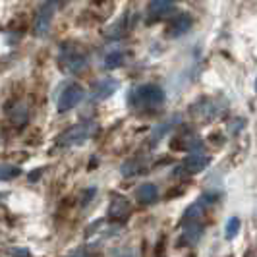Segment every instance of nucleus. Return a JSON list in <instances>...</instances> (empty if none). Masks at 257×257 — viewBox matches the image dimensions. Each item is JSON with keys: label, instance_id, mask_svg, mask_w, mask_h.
<instances>
[{"label": "nucleus", "instance_id": "obj_1", "mask_svg": "<svg viewBox=\"0 0 257 257\" xmlns=\"http://www.w3.org/2000/svg\"><path fill=\"white\" fill-rule=\"evenodd\" d=\"M165 101V91L155 83H145L134 87L130 93V104L134 108H157Z\"/></svg>", "mask_w": 257, "mask_h": 257}, {"label": "nucleus", "instance_id": "obj_2", "mask_svg": "<svg viewBox=\"0 0 257 257\" xmlns=\"http://www.w3.org/2000/svg\"><path fill=\"white\" fill-rule=\"evenodd\" d=\"M87 64L85 54L77 49V45H64L60 56H58V66L62 68V72L70 74V76H77Z\"/></svg>", "mask_w": 257, "mask_h": 257}, {"label": "nucleus", "instance_id": "obj_3", "mask_svg": "<svg viewBox=\"0 0 257 257\" xmlns=\"http://www.w3.org/2000/svg\"><path fill=\"white\" fill-rule=\"evenodd\" d=\"M83 95H85V91L79 83H66L56 97V110L64 114L68 110L76 108L77 104L81 103Z\"/></svg>", "mask_w": 257, "mask_h": 257}, {"label": "nucleus", "instance_id": "obj_4", "mask_svg": "<svg viewBox=\"0 0 257 257\" xmlns=\"http://www.w3.org/2000/svg\"><path fill=\"white\" fill-rule=\"evenodd\" d=\"M95 134V124L93 122H81L76 124L70 130H66L64 134L58 138V145L60 147H72V145H81L89 140Z\"/></svg>", "mask_w": 257, "mask_h": 257}, {"label": "nucleus", "instance_id": "obj_5", "mask_svg": "<svg viewBox=\"0 0 257 257\" xmlns=\"http://www.w3.org/2000/svg\"><path fill=\"white\" fill-rule=\"evenodd\" d=\"M211 163V157H207L203 153H193L190 157L184 159L180 167H176L174 176H182V174H199L201 170H205Z\"/></svg>", "mask_w": 257, "mask_h": 257}, {"label": "nucleus", "instance_id": "obj_6", "mask_svg": "<svg viewBox=\"0 0 257 257\" xmlns=\"http://www.w3.org/2000/svg\"><path fill=\"white\" fill-rule=\"evenodd\" d=\"M56 8H58V4H56V2H45V4L37 10V16H35V26H33L37 37H43V35H47V33H49L51 24H52V16H54V12H56Z\"/></svg>", "mask_w": 257, "mask_h": 257}, {"label": "nucleus", "instance_id": "obj_7", "mask_svg": "<svg viewBox=\"0 0 257 257\" xmlns=\"http://www.w3.org/2000/svg\"><path fill=\"white\" fill-rule=\"evenodd\" d=\"M193 26V20L190 14H178L174 16L170 22H168L167 27V35L168 37H180L184 33H188Z\"/></svg>", "mask_w": 257, "mask_h": 257}, {"label": "nucleus", "instance_id": "obj_8", "mask_svg": "<svg viewBox=\"0 0 257 257\" xmlns=\"http://www.w3.org/2000/svg\"><path fill=\"white\" fill-rule=\"evenodd\" d=\"M172 10H174V4L170 0H155L147 6V24H157Z\"/></svg>", "mask_w": 257, "mask_h": 257}, {"label": "nucleus", "instance_id": "obj_9", "mask_svg": "<svg viewBox=\"0 0 257 257\" xmlns=\"http://www.w3.org/2000/svg\"><path fill=\"white\" fill-rule=\"evenodd\" d=\"M130 209H132V205H130V201L124 195H114L112 201H110V207H108V219L110 220L126 219Z\"/></svg>", "mask_w": 257, "mask_h": 257}, {"label": "nucleus", "instance_id": "obj_10", "mask_svg": "<svg viewBox=\"0 0 257 257\" xmlns=\"http://www.w3.org/2000/svg\"><path fill=\"white\" fill-rule=\"evenodd\" d=\"M130 27H132V24H130V16L128 14H124L120 20H116L114 24L104 31V35H106V39H114V41H118V39H122L128 35Z\"/></svg>", "mask_w": 257, "mask_h": 257}, {"label": "nucleus", "instance_id": "obj_11", "mask_svg": "<svg viewBox=\"0 0 257 257\" xmlns=\"http://www.w3.org/2000/svg\"><path fill=\"white\" fill-rule=\"evenodd\" d=\"M116 89H118V81L106 77V79L99 81V83L95 85V89H93V99H95V101H104V99L112 97L116 93Z\"/></svg>", "mask_w": 257, "mask_h": 257}, {"label": "nucleus", "instance_id": "obj_12", "mask_svg": "<svg viewBox=\"0 0 257 257\" xmlns=\"http://www.w3.org/2000/svg\"><path fill=\"white\" fill-rule=\"evenodd\" d=\"M10 120L14 122V126H18V128L26 126L27 120H29V104L26 101H16L12 104V110H10Z\"/></svg>", "mask_w": 257, "mask_h": 257}, {"label": "nucleus", "instance_id": "obj_13", "mask_svg": "<svg viewBox=\"0 0 257 257\" xmlns=\"http://www.w3.org/2000/svg\"><path fill=\"white\" fill-rule=\"evenodd\" d=\"M203 211H205V205L197 199L195 203L188 207L186 211H184V215H182V220L180 224L182 226H190V224H197V220L203 217Z\"/></svg>", "mask_w": 257, "mask_h": 257}, {"label": "nucleus", "instance_id": "obj_14", "mask_svg": "<svg viewBox=\"0 0 257 257\" xmlns=\"http://www.w3.org/2000/svg\"><path fill=\"white\" fill-rule=\"evenodd\" d=\"M176 120H178V116H172L170 120L161 122L159 126H155L153 132H151V136H149V147H157L159 143L163 142V138H165L168 132L172 130V126H174V122H176Z\"/></svg>", "mask_w": 257, "mask_h": 257}, {"label": "nucleus", "instance_id": "obj_15", "mask_svg": "<svg viewBox=\"0 0 257 257\" xmlns=\"http://www.w3.org/2000/svg\"><path fill=\"white\" fill-rule=\"evenodd\" d=\"M136 197H138V201H140V203H145V205L155 203V201H157V197H159V188H157L155 184H151V182L142 184V186L136 190Z\"/></svg>", "mask_w": 257, "mask_h": 257}, {"label": "nucleus", "instance_id": "obj_16", "mask_svg": "<svg viewBox=\"0 0 257 257\" xmlns=\"http://www.w3.org/2000/svg\"><path fill=\"white\" fill-rule=\"evenodd\" d=\"M201 236H203V226L201 224H190V226H186V230L182 232V238L178 244L180 245L195 244Z\"/></svg>", "mask_w": 257, "mask_h": 257}, {"label": "nucleus", "instance_id": "obj_17", "mask_svg": "<svg viewBox=\"0 0 257 257\" xmlns=\"http://www.w3.org/2000/svg\"><path fill=\"white\" fill-rule=\"evenodd\" d=\"M124 62H126V52L124 51H112L104 56L103 68L104 70H116V68H120Z\"/></svg>", "mask_w": 257, "mask_h": 257}, {"label": "nucleus", "instance_id": "obj_18", "mask_svg": "<svg viewBox=\"0 0 257 257\" xmlns=\"http://www.w3.org/2000/svg\"><path fill=\"white\" fill-rule=\"evenodd\" d=\"M22 174V168L16 167V165H0V182L12 180V178H18Z\"/></svg>", "mask_w": 257, "mask_h": 257}, {"label": "nucleus", "instance_id": "obj_19", "mask_svg": "<svg viewBox=\"0 0 257 257\" xmlns=\"http://www.w3.org/2000/svg\"><path fill=\"white\" fill-rule=\"evenodd\" d=\"M240 226H242L240 219L238 217H230L228 222H226V226H224V238L226 240H234L238 236V232H240Z\"/></svg>", "mask_w": 257, "mask_h": 257}, {"label": "nucleus", "instance_id": "obj_20", "mask_svg": "<svg viewBox=\"0 0 257 257\" xmlns=\"http://www.w3.org/2000/svg\"><path fill=\"white\" fill-rule=\"evenodd\" d=\"M6 253L12 257H31V251L27 247H10Z\"/></svg>", "mask_w": 257, "mask_h": 257}, {"label": "nucleus", "instance_id": "obj_21", "mask_svg": "<svg viewBox=\"0 0 257 257\" xmlns=\"http://www.w3.org/2000/svg\"><path fill=\"white\" fill-rule=\"evenodd\" d=\"M95 193H97V188H91V190H85L83 195H81V205H87L91 199L95 197Z\"/></svg>", "mask_w": 257, "mask_h": 257}, {"label": "nucleus", "instance_id": "obj_22", "mask_svg": "<svg viewBox=\"0 0 257 257\" xmlns=\"http://www.w3.org/2000/svg\"><path fill=\"white\" fill-rule=\"evenodd\" d=\"M112 257H136L134 255V251H132V247H120V249H116Z\"/></svg>", "mask_w": 257, "mask_h": 257}, {"label": "nucleus", "instance_id": "obj_23", "mask_svg": "<svg viewBox=\"0 0 257 257\" xmlns=\"http://www.w3.org/2000/svg\"><path fill=\"white\" fill-rule=\"evenodd\" d=\"M165 238H161L159 242H157V249H155V257H163V249H165Z\"/></svg>", "mask_w": 257, "mask_h": 257}, {"label": "nucleus", "instance_id": "obj_24", "mask_svg": "<svg viewBox=\"0 0 257 257\" xmlns=\"http://www.w3.org/2000/svg\"><path fill=\"white\" fill-rule=\"evenodd\" d=\"M68 257H89V255H87L83 249H77L76 253H72V255H68Z\"/></svg>", "mask_w": 257, "mask_h": 257}, {"label": "nucleus", "instance_id": "obj_25", "mask_svg": "<svg viewBox=\"0 0 257 257\" xmlns=\"http://www.w3.org/2000/svg\"><path fill=\"white\" fill-rule=\"evenodd\" d=\"M188 257H195V255H193V253H190V255H188Z\"/></svg>", "mask_w": 257, "mask_h": 257}]
</instances>
